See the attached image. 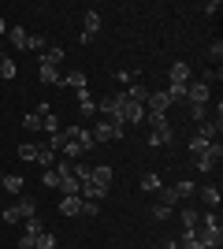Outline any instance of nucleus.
Wrapping results in <instances>:
<instances>
[{
  "label": "nucleus",
  "mask_w": 223,
  "mask_h": 249,
  "mask_svg": "<svg viewBox=\"0 0 223 249\" xmlns=\"http://www.w3.org/2000/svg\"><path fill=\"white\" fill-rule=\"evenodd\" d=\"M60 212H64L67 219H71V216H82V197H64V201H60Z\"/></svg>",
  "instance_id": "nucleus-15"
},
{
  "label": "nucleus",
  "mask_w": 223,
  "mask_h": 249,
  "mask_svg": "<svg viewBox=\"0 0 223 249\" xmlns=\"http://www.w3.org/2000/svg\"><path fill=\"white\" fill-rule=\"evenodd\" d=\"M197 190H201V201L208 208H220V190H216V186H197Z\"/></svg>",
  "instance_id": "nucleus-24"
},
{
  "label": "nucleus",
  "mask_w": 223,
  "mask_h": 249,
  "mask_svg": "<svg viewBox=\"0 0 223 249\" xmlns=\"http://www.w3.org/2000/svg\"><path fill=\"white\" fill-rule=\"evenodd\" d=\"M112 178H116V171H112L108 164H97V167H89V182H93V186L108 190V186H112Z\"/></svg>",
  "instance_id": "nucleus-2"
},
{
  "label": "nucleus",
  "mask_w": 223,
  "mask_h": 249,
  "mask_svg": "<svg viewBox=\"0 0 223 249\" xmlns=\"http://www.w3.org/2000/svg\"><path fill=\"white\" fill-rule=\"evenodd\" d=\"M26 234H30V238H37V234H45V223H41V219H37V216H30V219H26Z\"/></svg>",
  "instance_id": "nucleus-34"
},
{
  "label": "nucleus",
  "mask_w": 223,
  "mask_h": 249,
  "mask_svg": "<svg viewBox=\"0 0 223 249\" xmlns=\"http://www.w3.org/2000/svg\"><path fill=\"white\" fill-rule=\"evenodd\" d=\"M208 145H212V142H205V138H197V134L190 138V153L193 156H205V153H208Z\"/></svg>",
  "instance_id": "nucleus-30"
},
{
  "label": "nucleus",
  "mask_w": 223,
  "mask_h": 249,
  "mask_svg": "<svg viewBox=\"0 0 223 249\" xmlns=\"http://www.w3.org/2000/svg\"><path fill=\"white\" fill-rule=\"evenodd\" d=\"M26 49H30V52H45L49 45H45V37H34V34H30V41H26Z\"/></svg>",
  "instance_id": "nucleus-40"
},
{
  "label": "nucleus",
  "mask_w": 223,
  "mask_h": 249,
  "mask_svg": "<svg viewBox=\"0 0 223 249\" xmlns=\"http://www.w3.org/2000/svg\"><path fill=\"white\" fill-rule=\"evenodd\" d=\"M149 126L156 130V126H171V123H168V115H149Z\"/></svg>",
  "instance_id": "nucleus-46"
},
{
  "label": "nucleus",
  "mask_w": 223,
  "mask_h": 249,
  "mask_svg": "<svg viewBox=\"0 0 223 249\" xmlns=\"http://www.w3.org/2000/svg\"><path fill=\"white\" fill-rule=\"evenodd\" d=\"M179 219H182V227H186V231H193V227H197V212H193L190 205L182 208V216H179Z\"/></svg>",
  "instance_id": "nucleus-33"
},
{
  "label": "nucleus",
  "mask_w": 223,
  "mask_h": 249,
  "mask_svg": "<svg viewBox=\"0 0 223 249\" xmlns=\"http://www.w3.org/2000/svg\"><path fill=\"white\" fill-rule=\"evenodd\" d=\"M19 249H34V238H30V234H22V238H19Z\"/></svg>",
  "instance_id": "nucleus-49"
},
{
  "label": "nucleus",
  "mask_w": 223,
  "mask_h": 249,
  "mask_svg": "<svg viewBox=\"0 0 223 249\" xmlns=\"http://www.w3.org/2000/svg\"><path fill=\"white\" fill-rule=\"evenodd\" d=\"M4 219H8V223H19V219H22L19 205H11V208H4Z\"/></svg>",
  "instance_id": "nucleus-41"
},
{
  "label": "nucleus",
  "mask_w": 223,
  "mask_h": 249,
  "mask_svg": "<svg viewBox=\"0 0 223 249\" xmlns=\"http://www.w3.org/2000/svg\"><path fill=\"white\" fill-rule=\"evenodd\" d=\"M193 238H197V242H201V246L205 249H212V246H220V242H223V231H193Z\"/></svg>",
  "instance_id": "nucleus-9"
},
{
  "label": "nucleus",
  "mask_w": 223,
  "mask_h": 249,
  "mask_svg": "<svg viewBox=\"0 0 223 249\" xmlns=\"http://www.w3.org/2000/svg\"><path fill=\"white\" fill-rule=\"evenodd\" d=\"M168 78H171V86H190V67H186V63H175L168 71Z\"/></svg>",
  "instance_id": "nucleus-12"
},
{
  "label": "nucleus",
  "mask_w": 223,
  "mask_h": 249,
  "mask_svg": "<svg viewBox=\"0 0 223 249\" xmlns=\"http://www.w3.org/2000/svg\"><path fill=\"white\" fill-rule=\"evenodd\" d=\"M0 190H8V194H22V175H0Z\"/></svg>",
  "instance_id": "nucleus-18"
},
{
  "label": "nucleus",
  "mask_w": 223,
  "mask_h": 249,
  "mask_svg": "<svg viewBox=\"0 0 223 249\" xmlns=\"http://www.w3.org/2000/svg\"><path fill=\"white\" fill-rule=\"evenodd\" d=\"M208 119V104H193V123H205Z\"/></svg>",
  "instance_id": "nucleus-39"
},
{
  "label": "nucleus",
  "mask_w": 223,
  "mask_h": 249,
  "mask_svg": "<svg viewBox=\"0 0 223 249\" xmlns=\"http://www.w3.org/2000/svg\"><path fill=\"white\" fill-rule=\"evenodd\" d=\"M22 126H26V130H41V115H37V112L22 115Z\"/></svg>",
  "instance_id": "nucleus-38"
},
{
  "label": "nucleus",
  "mask_w": 223,
  "mask_h": 249,
  "mask_svg": "<svg viewBox=\"0 0 223 249\" xmlns=\"http://www.w3.org/2000/svg\"><path fill=\"white\" fill-rule=\"evenodd\" d=\"M179 249H205L201 242L193 238V231H182V242H179Z\"/></svg>",
  "instance_id": "nucleus-37"
},
{
  "label": "nucleus",
  "mask_w": 223,
  "mask_h": 249,
  "mask_svg": "<svg viewBox=\"0 0 223 249\" xmlns=\"http://www.w3.org/2000/svg\"><path fill=\"white\" fill-rule=\"evenodd\" d=\"M208 56L220 63V56H223V41H212V45H208Z\"/></svg>",
  "instance_id": "nucleus-45"
},
{
  "label": "nucleus",
  "mask_w": 223,
  "mask_h": 249,
  "mask_svg": "<svg viewBox=\"0 0 223 249\" xmlns=\"http://www.w3.org/2000/svg\"><path fill=\"white\" fill-rule=\"evenodd\" d=\"M97 108L104 115H116V108H119V93H104L101 101H97Z\"/></svg>",
  "instance_id": "nucleus-19"
},
{
  "label": "nucleus",
  "mask_w": 223,
  "mask_h": 249,
  "mask_svg": "<svg viewBox=\"0 0 223 249\" xmlns=\"http://www.w3.org/2000/svg\"><path fill=\"white\" fill-rule=\"evenodd\" d=\"M97 208H101V201H82V216H97Z\"/></svg>",
  "instance_id": "nucleus-44"
},
{
  "label": "nucleus",
  "mask_w": 223,
  "mask_h": 249,
  "mask_svg": "<svg viewBox=\"0 0 223 249\" xmlns=\"http://www.w3.org/2000/svg\"><path fill=\"white\" fill-rule=\"evenodd\" d=\"M86 71H67V74H60V86H71V89H86Z\"/></svg>",
  "instance_id": "nucleus-11"
},
{
  "label": "nucleus",
  "mask_w": 223,
  "mask_h": 249,
  "mask_svg": "<svg viewBox=\"0 0 223 249\" xmlns=\"http://www.w3.org/2000/svg\"><path fill=\"white\" fill-rule=\"evenodd\" d=\"M220 130H223V123H216V119L197 123V138H205V142H220Z\"/></svg>",
  "instance_id": "nucleus-7"
},
{
  "label": "nucleus",
  "mask_w": 223,
  "mask_h": 249,
  "mask_svg": "<svg viewBox=\"0 0 223 249\" xmlns=\"http://www.w3.org/2000/svg\"><path fill=\"white\" fill-rule=\"evenodd\" d=\"M34 164L49 171V167L56 164V153H52V149H49V145H37V156H34Z\"/></svg>",
  "instance_id": "nucleus-14"
},
{
  "label": "nucleus",
  "mask_w": 223,
  "mask_h": 249,
  "mask_svg": "<svg viewBox=\"0 0 223 249\" xmlns=\"http://www.w3.org/2000/svg\"><path fill=\"white\" fill-rule=\"evenodd\" d=\"M89 134H93V142H119L123 130H116V126L104 119V123H97V130H89Z\"/></svg>",
  "instance_id": "nucleus-6"
},
{
  "label": "nucleus",
  "mask_w": 223,
  "mask_h": 249,
  "mask_svg": "<svg viewBox=\"0 0 223 249\" xmlns=\"http://www.w3.org/2000/svg\"><path fill=\"white\" fill-rule=\"evenodd\" d=\"M171 190H175V194H179V201H190L193 194H197V186H193V182H186V178H182L179 186H171Z\"/></svg>",
  "instance_id": "nucleus-27"
},
{
  "label": "nucleus",
  "mask_w": 223,
  "mask_h": 249,
  "mask_svg": "<svg viewBox=\"0 0 223 249\" xmlns=\"http://www.w3.org/2000/svg\"><path fill=\"white\" fill-rule=\"evenodd\" d=\"M205 15H220V0H208V4H205Z\"/></svg>",
  "instance_id": "nucleus-48"
},
{
  "label": "nucleus",
  "mask_w": 223,
  "mask_h": 249,
  "mask_svg": "<svg viewBox=\"0 0 223 249\" xmlns=\"http://www.w3.org/2000/svg\"><path fill=\"white\" fill-rule=\"evenodd\" d=\"M34 249H56V234H49V231L37 234V238H34Z\"/></svg>",
  "instance_id": "nucleus-31"
},
{
  "label": "nucleus",
  "mask_w": 223,
  "mask_h": 249,
  "mask_svg": "<svg viewBox=\"0 0 223 249\" xmlns=\"http://www.w3.org/2000/svg\"><path fill=\"white\" fill-rule=\"evenodd\" d=\"M0 60H4V52H0Z\"/></svg>",
  "instance_id": "nucleus-53"
},
{
  "label": "nucleus",
  "mask_w": 223,
  "mask_h": 249,
  "mask_svg": "<svg viewBox=\"0 0 223 249\" xmlns=\"http://www.w3.org/2000/svg\"><path fill=\"white\" fill-rule=\"evenodd\" d=\"M0 223H4V208H0Z\"/></svg>",
  "instance_id": "nucleus-52"
},
{
  "label": "nucleus",
  "mask_w": 223,
  "mask_h": 249,
  "mask_svg": "<svg viewBox=\"0 0 223 249\" xmlns=\"http://www.w3.org/2000/svg\"><path fill=\"white\" fill-rule=\"evenodd\" d=\"M45 186H60V171H56V167L45 171Z\"/></svg>",
  "instance_id": "nucleus-42"
},
{
  "label": "nucleus",
  "mask_w": 223,
  "mask_h": 249,
  "mask_svg": "<svg viewBox=\"0 0 223 249\" xmlns=\"http://www.w3.org/2000/svg\"><path fill=\"white\" fill-rule=\"evenodd\" d=\"M220 78H223L220 67H216V71H205V86H208V89H212V82H220Z\"/></svg>",
  "instance_id": "nucleus-43"
},
{
  "label": "nucleus",
  "mask_w": 223,
  "mask_h": 249,
  "mask_svg": "<svg viewBox=\"0 0 223 249\" xmlns=\"http://www.w3.org/2000/svg\"><path fill=\"white\" fill-rule=\"evenodd\" d=\"M8 41L15 45V49H26V41H30V34L22 30V26H11V30H8Z\"/></svg>",
  "instance_id": "nucleus-22"
},
{
  "label": "nucleus",
  "mask_w": 223,
  "mask_h": 249,
  "mask_svg": "<svg viewBox=\"0 0 223 249\" xmlns=\"http://www.w3.org/2000/svg\"><path fill=\"white\" fill-rule=\"evenodd\" d=\"M78 112H82V115H93V112H97L93 93H89V89H78Z\"/></svg>",
  "instance_id": "nucleus-17"
},
{
  "label": "nucleus",
  "mask_w": 223,
  "mask_h": 249,
  "mask_svg": "<svg viewBox=\"0 0 223 249\" xmlns=\"http://www.w3.org/2000/svg\"><path fill=\"white\" fill-rule=\"evenodd\" d=\"M19 212H22V219L37 216V201H34V197H19Z\"/></svg>",
  "instance_id": "nucleus-28"
},
{
  "label": "nucleus",
  "mask_w": 223,
  "mask_h": 249,
  "mask_svg": "<svg viewBox=\"0 0 223 249\" xmlns=\"http://www.w3.org/2000/svg\"><path fill=\"white\" fill-rule=\"evenodd\" d=\"M97 30H101V15H97V11H86V15H82V34H86V37H93Z\"/></svg>",
  "instance_id": "nucleus-13"
},
{
  "label": "nucleus",
  "mask_w": 223,
  "mask_h": 249,
  "mask_svg": "<svg viewBox=\"0 0 223 249\" xmlns=\"http://www.w3.org/2000/svg\"><path fill=\"white\" fill-rule=\"evenodd\" d=\"M208 97H212V89H208L205 82H190L186 86V101L190 104H208Z\"/></svg>",
  "instance_id": "nucleus-5"
},
{
  "label": "nucleus",
  "mask_w": 223,
  "mask_h": 249,
  "mask_svg": "<svg viewBox=\"0 0 223 249\" xmlns=\"http://www.w3.org/2000/svg\"><path fill=\"white\" fill-rule=\"evenodd\" d=\"M37 78H41L45 86H60V67H52V63H37Z\"/></svg>",
  "instance_id": "nucleus-8"
},
{
  "label": "nucleus",
  "mask_w": 223,
  "mask_h": 249,
  "mask_svg": "<svg viewBox=\"0 0 223 249\" xmlns=\"http://www.w3.org/2000/svg\"><path fill=\"white\" fill-rule=\"evenodd\" d=\"M127 97H130V101H138V104H145V97H149V86L134 78V82L127 86Z\"/></svg>",
  "instance_id": "nucleus-16"
},
{
  "label": "nucleus",
  "mask_w": 223,
  "mask_h": 249,
  "mask_svg": "<svg viewBox=\"0 0 223 249\" xmlns=\"http://www.w3.org/2000/svg\"><path fill=\"white\" fill-rule=\"evenodd\" d=\"M74 142H78V145H82V153H89V149L97 145V142H93V134H89V130H86V126H74Z\"/></svg>",
  "instance_id": "nucleus-21"
},
{
  "label": "nucleus",
  "mask_w": 223,
  "mask_h": 249,
  "mask_svg": "<svg viewBox=\"0 0 223 249\" xmlns=\"http://www.w3.org/2000/svg\"><path fill=\"white\" fill-rule=\"evenodd\" d=\"M156 205H160V208H168V212H171V208L179 205V194H175L171 186H160V190H156Z\"/></svg>",
  "instance_id": "nucleus-10"
},
{
  "label": "nucleus",
  "mask_w": 223,
  "mask_h": 249,
  "mask_svg": "<svg viewBox=\"0 0 223 249\" xmlns=\"http://www.w3.org/2000/svg\"><path fill=\"white\" fill-rule=\"evenodd\" d=\"M171 142V126H156V130H153V134H149V145L156 149V145H168Z\"/></svg>",
  "instance_id": "nucleus-20"
},
{
  "label": "nucleus",
  "mask_w": 223,
  "mask_h": 249,
  "mask_svg": "<svg viewBox=\"0 0 223 249\" xmlns=\"http://www.w3.org/2000/svg\"><path fill=\"white\" fill-rule=\"evenodd\" d=\"M212 249H220V246H212Z\"/></svg>",
  "instance_id": "nucleus-54"
},
{
  "label": "nucleus",
  "mask_w": 223,
  "mask_h": 249,
  "mask_svg": "<svg viewBox=\"0 0 223 249\" xmlns=\"http://www.w3.org/2000/svg\"><path fill=\"white\" fill-rule=\"evenodd\" d=\"M160 186H164V182H160V175H156V171H145V175H141V190H149V194H156Z\"/></svg>",
  "instance_id": "nucleus-26"
},
{
  "label": "nucleus",
  "mask_w": 223,
  "mask_h": 249,
  "mask_svg": "<svg viewBox=\"0 0 223 249\" xmlns=\"http://www.w3.org/2000/svg\"><path fill=\"white\" fill-rule=\"evenodd\" d=\"M4 30H8V26H4V19H0V34H4Z\"/></svg>",
  "instance_id": "nucleus-51"
},
{
  "label": "nucleus",
  "mask_w": 223,
  "mask_h": 249,
  "mask_svg": "<svg viewBox=\"0 0 223 249\" xmlns=\"http://www.w3.org/2000/svg\"><path fill=\"white\" fill-rule=\"evenodd\" d=\"M145 104H149V115H168V108H171V101H168V93H153L149 89V97H145Z\"/></svg>",
  "instance_id": "nucleus-3"
},
{
  "label": "nucleus",
  "mask_w": 223,
  "mask_h": 249,
  "mask_svg": "<svg viewBox=\"0 0 223 249\" xmlns=\"http://www.w3.org/2000/svg\"><path fill=\"white\" fill-rule=\"evenodd\" d=\"M60 153H64V160H82V145H78L74 138H67V142H64V149H60Z\"/></svg>",
  "instance_id": "nucleus-23"
},
{
  "label": "nucleus",
  "mask_w": 223,
  "mask_h": 249,
  "mask_svg": "<svg viewBox=\"0 0 223 249\" xmlns=\"http://www.w3.org/2000/svg\"><path fill=\"white\" fill-rule=\"evenodd\" d=\"M116 115L123 119V123H141V119H145V104L130 101L127 93H119V108H116Z\"/></svg>",
  "instance_id": "nucleus-1"
},
{
  "label": "nucleus",
  "mask_w": 223,
  "mask_h": 249,
  "mask_svg": "<svg viewBox=\"0 0 223 249\" xmlns=\"http://www.w3.org/2000/svg\"><path fill=\"white\" fill-rule=\"evenodd\" d=\"M116 78H119L123 86H130V82H134V71H116Z\"/></svg>",
  "instance_id": "nucleus-47"
},
{
  "label": "nucleus",
  "mask_w": 223,
  "mask_h": 249,
  "mask_svg": "<svg viewBox=\"0 0 223 249\" xmlns=\"http://www.w3.org/2000/svg\"><path fill=\"white\" fill-rule=\"evenodd\" d=\"M41 130H45V134H49V138H52V134H60L64 126H60V119H56V115L49 112V115H41Z\"/></svg>",
  "instance_id": "nucleus-25"
},
{
  "label": "nucleus",
  "mask_w": 223,
  "mask_h": 249,
  "mask_svg": "<svg viewBox=\"0 0 223 249\" xmlns=\"http://www.w3.org/2000/svg\"><path fill=\"white\" fill-rule=\"evenodd\" d=\"M197 223H205V231H223V227H220V216H216V212H208V216H197Z\"/></svg>",
  "instance_id": "nucleus-36"
},
{
  "label": "nucleus",
  "mask_w": 223,
  "mask_h": 249,
  "mask_svg": "<svg viewBox=\"0 0 223 249\" xmlns=\"http://www.w3.org/2000/svg\"><path fill=\"white\" fill-rule=\"evenodd\" d=\"M160 249H179V242H171V238H168V242H160Z\"/></svg>",
  "instance_id": "nucleus-50"
},
{
  "label": "nucleus",
  "mask_w": 223,
  "mask_h": 249,
  "mask_svg": "<svg viewBox=\"0 0 223 249\" xmlns=\"http://www.w3.org/2000/svg\"><path fill=\"white\" fill-rule=\"evenodd\" d=\"M220 160H223V145H220V142H212V145H208V153L197 156V167H201V171H212Z\"/></svg>",
  "instance_id": "nucleus-4"
},
{
  "label": "nucleus",
  "mask_w": 223,
  "mask_h": 249,
  "mask_svg": "<svg viewBox=\"0 0 223 249\" xmlns=\"http://www.w3.org/2000/svg\"><path fill=\"white\" fill-rule=\"evenodd\" d=\"M34 156H37V145H30V142H22V145H19V160L34 164Z\"/></svg>",
  "instance_id": "nucleus-35"
},
{
  "label": "nucleus",
  "mask_w": 223,
  "mask_h": 249,
  "mask_svg": "<svg viewBox=\"0 0 223 249\" xmlns=\"http://www.w3.org/2000/svg\"><path fill=\"white\" fill-rule=\"evenodd\" d=\"M60 60H64V49H45V52H41V63H52V67H60Z\"/></svg>",
  "instance_id": "nucleus-29"
},
{
  "label": "nucleus",
  "mask_w": 223,
  "mask_h": 249,
  "mask_svg": "<svg viewBox=\"0 0 223 249\" xmlns=\"http://www.w3.org/2000/svg\"><path fill=\"white\" fill-rule=\"evenodd\" d=\"M15 74H19V67H15V63H11V60H0V78H4V82H11Z\"/></svg>",
  "instance_id": "nucleus-32"
}]
</instances>
